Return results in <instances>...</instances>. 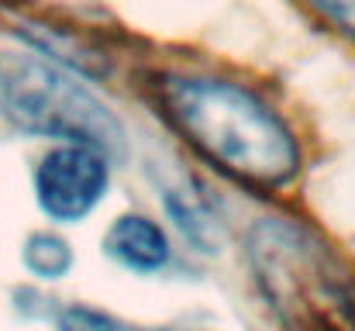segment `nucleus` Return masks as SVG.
<instances>
[{
    "instance_id": "nucleus-1",
    "label": "nucleus",
    "mask_w": 355,
    "mask_h": 331,
    "mask_svg": "<svg viewBox=\"0 0 355 331\" xmlns=\"http://www.w3.org/2000/svg\"><path fill=\"white\" fill-rule=\"evenodd\" d=\"M159 104L218 169L255 187H283L300 169L290 128L252 90L211 76H162Z\"/></svg>"
},
{
    "instance_id": "nucleus-2",
    "label": "nucleus",
    "mask_w": 355,
    "mask_h": 331,
    "mask_svg": "<svg viewBox=\"0 0 355 331\" xmlns=\"http://www.w3.org/2000/svg\"><path fill=\"white\" fill-rule=\"evenodd\" d=\"M0 97L24 131L94 145L104 155H114L124 145L121 124L107 104L42 56L0 52Z\"/></svg>"
},
{
    "instance_id": "nucleus-3",
    "label": "nucleus",
    "mask_w": 355,
    "mask_h": 331,
    "mask_svg": "<svg viewBox=\"0 0 355 331\" xmlns=\"http://www.w3.org/2000/svg\"><path fill=\"white\" fill-rule=\"evenodd\" d=\"M107 159L111 155H104L101 148L76 142H62L59 148H52L35 169V194L42 211L55 221L87 218L111 183Z\"/></svg>"
},
{
    "instance_id": "nucleus-4",
    "label": "nucleus",
    "mask_w": 355,
    "mask_h": 331,
    "mask_svg": "<svg viewBox=\"0 0 355 331\" xmlns=\"http://www.w3.org/2000/svg\"><path fill=\"white\" fill-rule=\"evenodd\" d=\"M107 255L135 273H155L169 262V238L166 231L145 214H124L104 235Z\"/></svg>"
},
{
    "instance_id": "nucleus-5",
    "label": "nucleus",
    "mask_w": 355,
    "mask_h": 331,
    "mask_svg": "<svg viewBox=\"0 0 355 331\" xmlns=\"http://www.w3.org/2000/svg\"><path fill=\"white\" fill-rule=\"evenodd\" d=\"M24 266H28L35 276H42V280H59V276L69 273L73 252H69V245H66L59 235L38 231V235H31L28 245H24Z\"/></svg>"
},
{
    "instance_id": "nucleus-6",
    "label": "nucleus",
    "mask_w": 355,
    "mask_h": 331,
    "mask_svg": "<svg viewBox=\"0 0 355 331\" xmlns=\"http://www.w3.org/2000/svg\"><path fill=\"white\" fill-rule=\"evenodd\" d=\"M59 331H138L131 325H124L121 318L107 314V311H97V307H87V304H73L59 314Z\"/></svg>"
},
{
    "instance_id": "nucleus-7",
    "label": "nucleus",
    "mask_w": 355,
    "mask_h": 331,
    "mask_svg": "<svg viewBox=\"0 0 355 331\" xmlns=\"http://www.w3.org/2000/svg\"><path fill=\"white\" fill-rule=\"evenodd\" d=\"M321 10H328V14H349L355 10V0H314Z\"/></svg>"
}]
</instances>
